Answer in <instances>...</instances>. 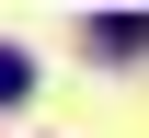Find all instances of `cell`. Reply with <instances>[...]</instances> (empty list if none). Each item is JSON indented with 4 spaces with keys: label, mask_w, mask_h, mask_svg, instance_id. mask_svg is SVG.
I'll return each mask as SVG.
<instances>
[{
    "label": "cell",
    "mask_w": 149,
    "mask_h": 138,
    "mask_svg": "<svg viewBox=\"0 0 149 138\" xmlns=\"http://www.w3.org/2000/svg\"><path fill=\"white\" fill-rule=\"evenodd\" d=\"M92 46H103V58H138V46H149V12H103Z\"/></svg>",
    "instance_id": "obj_1"
},
{
    "label": "cell",
    "mask_w": 149,
    "mask_h": 138,
    "mask_svg": "<svg viewBox=\"0 0 149 138\" xmlns=\"http://www.w3.org/2000/svg\"><path fill=\"white\" fill-rule=\"evenodd\" d=\"M35 92V58H23V46H0V104H23Z\"/></svg>",
    "instance_id": "obj_2"
}]
</instances>
